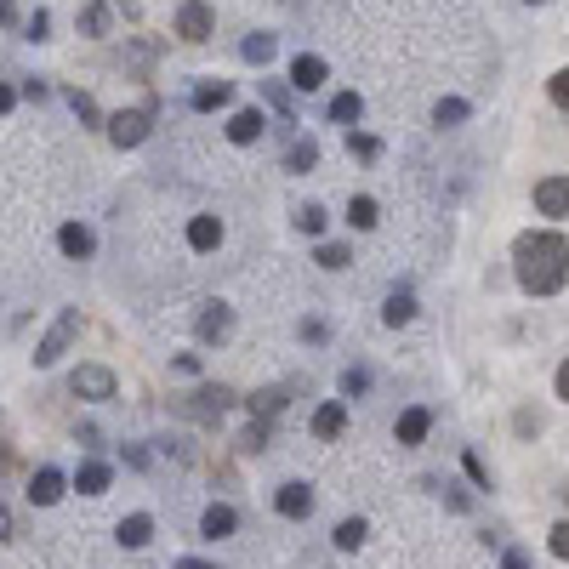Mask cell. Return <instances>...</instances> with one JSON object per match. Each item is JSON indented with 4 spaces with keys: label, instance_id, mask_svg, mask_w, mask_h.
I'll return each instance as SVG.
<instances>
[{
    "label": "cell",
    "instance_id": "obj_1",
    "mask_svg": "<svg viewBox=\"0 0 569 569\" xmlns=\"http://www.w3.org/2000/svg\"><path fill=\"white\" fill-rule=\"evenodd\" d=\"M513 262H518V285L530 297H558L564 280H569V240L541 228V234H518L513 245Z\"/></svg>",
    "mask_w": 569,
    "mask_h": 569
},
{
    "label": "cell",
    "instance_id": "obj_2",
    "mask_svg": "<svg viewBox=\"0 0 569 569\" xmlns=\"http://www.w3.org/2000/svg\"><path fill=\"white\" fill-rule=\"evenodd\" d=\"M74 336H80V308H63V313H57V325H52L46 336H40L34 365H40V370H46V365H57L63 353H69V342H74Z\"/></svg>",
    "mask_w": 569,
    "mask_h": 569
},
{
    "label": "cell",
    "instance_id": "obj_3",
    "mask_svg": "<svg viewBox=\"0 0 569 569\" xmlns=\"http://www.w3.org/2000/svg\"><path fill=\"white\" fill-rule=\"evenodd\" d=\"M149 120H154V103H142V109H120L109 120V142H114V149H137V142L149 137Z\"/></svg>",
    "mask_w": 569,
    "mask_h": 569
},
{
    "label": "cell",
    "instance_id": "obj_4",
    "mask_svg": "<svg viewBox=\"0 0 569 569\" xmlns=\"http://www.w3.org/2000/svg\"><path fill=\"white\" fill-rule=\"evenodd\" d=\"M69 393L74 398H92V405H103V398H114V370H103V365H80L69 376Z\"/></svg>",
    "mask_w": 569,
    "mask_h": 569
},
{
    "label": "cell",
    "instance_id": "obj_5",
    "mask_svg": "<svg viewBox=\"0 0 569 569\" xmlns=\"http://www.w3.org/2000/svg\"><path fill=\"white\" fill-rule=\"evenodd\" d=\"M211 29H217V17H211L205 0H182V6H177V34L182 40H194V46H200V40H211Z\"/></svg>",
    "mask_w": 569,
    "mask_h": 569
},
{
    "label": "cell",
    "instance_id": "obj_6",
    "mask_svg": "<svg viewBox=\"0 0 569 569\" xmlns=\"http://www.w3.org/2000/svg\"><path fill=\"white\" fill-rule=\"evenodd\" d=\"M535 211L541 217H569V177H541L535 182Z\"/></svg>",
    "mask_w": 569,
    "mask_h": 569
},
{
    "label": "cell",
    "instance_id": "obj_7",
    "mask_svg": "<svg viewBox=\"0 0 569 569\" xmlns=\"http://www.w3.org/2000/svg\"><path fill=\"white\" fill-rule=\"evenodd\" d=\"M234 530H240V513L228 507V501H211V507L200 513V535H205V541H228Z\"/></svg>",
    "mask_w": 569,
    "mask_h": 569
},
{
    "label": "cell",
    "instance_id": "obj_8",
    "mask_svg": "<svg viewBox=\"0 0 569 569\" xmlns=\"http://www.w3.org/2000/svg\"><path fill=\"white\" fill-rule=\"evenodd\" d=\"M57 250H63V257H74V262H86L92 250H97V234H92L86 222H63L57 228Z\"/></svg>",
    "mask_w": 569,
    "mask_h": 569
},
{
    "label": "cell",
    "instance_id": "obj_9",
    "mask_svg": "<svg viewBox=\"0 0 569 569\" xmlns=\"http://www.w3.org/2000/svg\"><path fill=\"white\" fill-rule=\"evenodd\" d=\"M325 57H313V52H297V57H290V86H297V92H319L325 86Z\"/></svg>",
    "mask_w": 569,
    "mask_h": 569
},
{
    "label": "cell",
    "instance_id": "obj_10",
    "mask_svg": "<svg viewBox=\"0 0 569 569\" xmlns=\"http://www.w3.org/2000/svg\"><path fill=\"white\" fill-rule=\"evenodd\" d=\"M273 507H280V518H308V513H313V490H308L302 478H290V484H280Z\"/></svg>",
    "mask_w": 569,
    "mask_h": 569
},
{
    "label": "cell",
    "instance_id": "obj_11",
    "mask_svg": "<svg viewBox=\"0 0 569 569\" xmlns=\"http://www.w3.org/2000/svg\"><path fill=\"white\" fill-rule=\"evenodd\" d=\"M63 490H69V478H63L57 467H40V473L29 478V501H34V507H57Z\"/></svg>",
    "mask_w": 569,
    "mask_h": 569
},
{
    "label": "cell",
    "instance_id": "obj_12",
    "mask_svg": "<svg viewBox=\"0 0 569 569\" xmlns=\"http://www.w3.org/2000/svg\"><path fill=\"white\" fill-rule=\"evenodd\" d=\"M200 342H228V330H234V308H228V302H211L205 313H200Z\"/></svg>",
    "mask_w": 569,
    "mask_h": 569
},
{
    "label": "cell",
    "instance_id": "obj_13",
    "mask_svg": "<svg viewBox=\"0 0 569 569\" xmlns=\"http://www.w3.org/2000/svg\"><path fill=\"white\" fill-rule=\"evenodd\" d=\"M262 132H268L262 109H240L234 120H228V142H240V149H250V142H262Z\"/></svg>",
    "mask_w": 569,
    "mask_h": 569
},
{
    "label": "cell",
    "instance_id": "obj_14",
    "mask_svg": "<svg viewBox=\"0 0 569 569\" xmlns=\"http://www.w3.org/2000/svg\"><path fill=\"white\" fill-rule=\"evenodd\" d=\"M342 427H348V405H342V398H330V405L313 410V438H325V445H330V438H342Z\"/></svg>",
    "mask_w": 569,
    "mask_h": 569
},
{
    "label": "cell",
    "instance_id": "obj_15",
    "mask_svg": "<svg viewBox=\"0 0 569 569\" xmlns=\"http://www.w3.org/2000/svg\"><path fill=\"white\" fill-rule=\"evenodd\" d=\"M393 433H398V445H421V438L433 433V410H427V405H410L405 416H398Z\"/></svg>",
    "mask_w": 569,
    "mask_h": 569
},
{
    "label": "cell",
    "instance_id": "obj_16",
    "mask_svg": "<svg viewBox=\"0 0 569 569\" xmlns=\"http://www.w3.org/2000/svg\"><path fill=\"white\" fill-rule=\"evenodd\" d=\"M114 484V467L109 461H80V473H74V490L80 495H103Z\"/></svg>",
    "mask_w": 569,
    "mask_h": 569
},
{
    "label": "cell",
    "instance_id": "obj_17",
    "mask_svg": "<svg viewBox=\"0 0 569 569\" xmlns=\"http://www.w3.org/2000/svg\"><path fill=\"white\" fill-rule=\"evenodd\" d=\"M188 103H194L200 114H211V109H228V103H234V86H228V80H200Z\"/></svg>",
    "mask_w": 569,
    "mask_h": 569
},
{
    "label": "cell",
    "instance_id": "obj_18",
    "mask_svg": "<svg viewBox=\"0 0 569 569\" xmlns=\"http://www.w3.org/2000/svg\"><path fill=\"white\" fill-rule=\"evenodd\" d=\"M188 245H194V250H217V245H222V217L200 211V217L188 222Z\"/></svg>",
    "mask_w": 569,
    "mask_h": 569
},
{
    "label": "cell",
    "instance_id": "obj_19",
    "mask_svg": "<svg viewBox=\"0 0 569 569\" xmlns=\"http://www.w3.org/2000/svg\"><path fill=\"white\" fill-rule=\"evenodd\" d=\"M114 541H120V546H132V553H137V546H149V541H154V518H149V513H132V518H120Z\"/></svg>",
    "mask_w": 569,
    "mask_h": 569
},
{
    "label": "cell",
    "instance_id": "obj_20",
    "mask_svg": "<svg viewBox=\"0 0 569 569\" xmlns=\"http://www.w3.org/2000/svg\"><path fill=\"white\" fill-rule=\"evenodd\" d=\"M359 114H365V97H359V92H336V97H330V120H336V125H348V132H353V125H359Z\"/></svg>",
    "mask_w": 569,
    "mask_h": 569
},
{
    "label": "cell",
    "instance_id": "obj_21",
    "mask_svg": "<svg viewBox=\"0 0 569 569\" xmlns=\"http://www.w3.org/2000/svg\"><path fill=\"white\" fill-rule=\"evenodd\" d=\"M348 222L359 228V234H370V228L382 222V211H376V200H370V194H353V200H348Z\"/></svg>",
    "mask_w": 569,
    "mask_h": 569
},
{
    "label": "cell",
    "instance_id": "obj_22",
    "mask_svg": "<svg viewBox=\"0 0 569 569\" xmlns=\"http://www.w3.org/2000/svg\"><path fill=\"white\" fill-rule=\"evenodd\" d=\"M416 319V297H410V290H393V297H388V308H382V325H410Z\"/></svg>",
    "mask_w": 569,
    "mask_h": 569
},
{
    "label": "cell",
    "instance_id": "obj_23",
    "mask_svg": "<svg viewBox=\"0 0 569 569\" xmlns=\"http://www.w3.org/2000/svg\"><path fill=\"white\" fill-rule=\"evenodd\" d=\"M313 165H319V142L297 137V142H290V154H285V172H313Z\"/></svg>",
    "mask_w": 569,
    "mask_h": 569
},
{
    "label": "cell",
    "instance_id": "obj_24",
    "mask_svg": "<svg viewBox=\"0 0 569 569\" xmlns=\"http://www.w3.org/2000/svg\"><path fill=\"white\" fill-rule=\"evenodd\" d=\"M365 535H370V524L365 518H342V524H336V546H342V553H353V546H365Z\"/></svg>",
    "mask_w": 569,
    "mask_h": 569
},
{
    "label": "cell",
    "instance_id": "obj_25",
    "mask_svg": "<svg viewBox=\"0 0 569 569\" xmlns=\"http://www.w3.org/2000/svg\"><path fill=\"white\" fill-rule=\"evenodd\" d=\"M273 46H280V40H273V34H245V46H240V57H245V63H262V69H268V57H273Z\"/></svg>",
    "mask_w": 569,
    "mask_h": 569
},
{
    "label": "cell",
    "instance_id": "obj_26",
    "mask_svg": "<svg viewBox=\"0 0 569 569\" xmlns=\"http://www.w3.org/2000/svg\"><path fill=\"white\" fill-rule=\"evenodd\" d=\"M467 114H473V109H467L461 97H438V109H433V125H461Z\"/></svg>",
    "mask_w": 569,
    "mask_h": 569
},
{
    "label": "cell",
    "instance_id": "obj_27",
    "mask_svg": "<svg viewBox=\"0 0 569 569\" xmlns=\"http://www.w3.org/2000/svg\"><path fill=\"white\" fill-rule=\"evenodd\" d=\"M80 29H86V34H109V6H103V0H92V6L80 12Z\"/></svg>",
    "mask_w": 569,
    "mask_h": 569
},
{
    "label": "cell",
    "instance_id": "obj_28",
    "mask_svg": "<svg viewBox=\"0 0 569 569\" xmlns=\"http://www.w3.org/2000/svg\"><path fill=\"white\" fill-rule=\"evenodd\" d=\"M348 154L353 160H376V154H382V142H376L370 132H348Z\"/></svg>",
    "mask_w": 569,
    "mask_h": 569
},
{
    "label": "cell",
    "instance_id": "obj_29",
    "mask_svg": "<svg viewBox=\"0 0 569 569\" xmlns=\"http://www.w3.org/2000/svg\"><path fill=\"white\" fill-rule=\"evenodd\" d=\"M63 97H69V109H74L80 120H86V125H97V120H103V114H97V103H92L86 92H80V86H69V92H63Z\"/></svg>",
    "mask_w": 569,
    "mask_h": 569
},
{
    "label": "cell",
    "instance_id": "obj_30",
    "mask_svg": "<svg viewBox=\"0 0 569 569\" xmlns=\"http://www.w3.org/2000/svg\"><path fill=\"white\" fill-rule=\"evenodd\" d=\"M262 92H268V103H273V109L285 114V125H297V103H290V92H280L273 80H262Z\"/></svg>",
    "mask_w": 569,
    "mask_h": 569
},
{
    "label": "cell",
    "instance_id": "obj_31",
    "mask_svg": "<svg viewBox=\"0 0 569 569\" xmlns=\"http://www.w3.org/2000/svg\"><path fill=\"white\" fill-rule=\"evenodd\" d=\"M297 228H302V234H325V205H302L297 211Z\"/></svg>",
    "mask_w": 569,
    "mask_h": 569
},
{
    "label": "cell",
    "instance_id": "obj_32",
    "mask_svg": "<svg viewBox=\"0 0 569 569\" xmlns=\"http://www.w3.org/2000/svg\"><path fill=\"white\" fill-rule=\"evenodd\" d=\"M365 388H370V370H359V365H353V370H342V393H348V398H359Z\"/></svg>",
    "mask_w": 569,
    "mask_h": 569
},
{
    "label": "cell",
    "instance_id": "obj_33",
    "mask_svg": "<svg viewBox=\"0 0 569 569\" xmlns=\"http://www.w3.org/2000/svg\"><path fill=\"white\" fill-rule=\"evenodd\" d=\"M319 268H348V245H319Z\"/></svg>",
    "mask_w": 569,
    "mask_h": 569
},
{
    "label": "cell",
    "instance_id": "obj_34",
    "mask_svg": "<svg viewBox=\"0 0 569 569\" xmlns=\"http://www.w3.org/2000/svg\"><path fill=\"white\" fill-rule=\"evenodd\" d=\"M546 92H553V103H558V109H569V69H558L553 80H546Z\"/></svg>",
    "mask_w": 569,
    "mask_h": 569
},
{
    "label": "cell",
    "instance_id": "obj_35",
    "mask_svg": "<svg viewBox=\"0 0 569 569\" xmlns=\"http://www.w3.org/2000/svg\"><path fill=\"white\" fill-rule=\"evenodd\" d=\"M546 546H553V553L569 564V518H564V524H553V535H546Z\"/></svg>",
    "mask_w": 569,
    "mask_h": 569
},
{
    "label": "cell",
    "instance_id": "obj_36",
    "mask_svg": "<svg viewBox=\"0 0 569 569\" xmlns=\"http://www.w3.org/2000/svg\"><path fill=\"white\" fill-rule=\"evenodd\" d=\"M461 467H467V478L478 484V490H490V473H484V461H478V456H461Z\"/></svg>",
    "mask_w": 569,
    "mask_h": 569
},
{
    "label": "cell",
    "instance_id": "obj_37",
    "mask_svg": "<svg viewBox=\"0 0 569 569\" xmlns=\"http://www.w3.org/2000/svg\"><path fill=\"white\" fill-rule=\"evenodd\" d=\"M24 29H29V40H46V29H52V17H46V12H34V17H29V24H24Z\"/></svg>",
    "mask_w": 569,
    "mask_h": 569
},
{
    "label": "cell",
    "instance_id": "obj_38",
    "mask_svg": "<svg viewBox=\"0 0 569 569\" xmlns=\"http://www.w3.org/2000/svg\"><path fill=\"white\" fill-rule=\"evenodd\" d=\"M262 445H268V421H257V427L245 433V450H262Z\"/></svg>",
    "mask_w": 569,
    "mask_h": 569
},
{
    "label": "cell",
    "instance_id": "obj_39",
    "mask_svg": "<svg viewBox=\"0 0 569 569\" xmlns=\"http://www.w3.org/2000/svg\"><path fill=\"white\" fill-rule=\"evenodd\" d=\"M325 336H330V330H325L319 319H302V342H325Z\"/></svg>",
    "mask_w": 569,
    "mask_h": 569
},
{
    "label": "cell",
    "instance_id": "obj_40",
    "mask_svg": "<svg viewBox=\"0 0 569 569\" xmlns=\"http://www.w3.org/2000/svg\"><path fill=\"white\" fill-rule=\"evenodd\" d=\"M558 398H564V405H569V359L558 365Z\"/></svg>",
    "mask_w": 569,
    "mask_h": 569
},
{
    "label": "cell",
    "instance_id": "obj_41",
    "mask_svg": "<svg viewBox=\"0 0 569 569\" xmlns=\"http://www.w3.org/2000/svg\"><path fill=\"white\" fill-rule=\"evenodd\" d=\"M177 569H222V564H205V558H177Z\"/></svg>",
    "mask_w": 569,
    "mask_h": 569
},
{
    "label": "cell",
    "instance_id": "obj_42",
    "mask_svg": "<svg viewBox=\"0 0 569 569\" xmlns=\"http://www.w3.org/2000/svg\"><path fill=\"white\" fill-rule=\"evenodd\" d=\"M12 103H17V92H12V86H0V114H12Z\"/></svg>",
    "mask_w": 569,
    "mask_h": 569
},
{
    "label": "cell",
    "instance_id": "obj_43",
    "mask_svg": "<svg viewBox=\"0 0 569 569\" xmlns=\"http://www.w3.org/2000/svg\"><path fill=\"white\" fill-rule=\"evenodd\" d=\"M501 569H530V564H524V553H507V558H501Z\"/></svg>",
    "mask_w": 569,
    "mask_h": 569
},
{
    "label": "cell",
    "instance_id": "obj_44",
    "mask_svg": "<svg viewBox=\"0 0 569 569\" xmlns=\"http://www.w3.org/2000/svg\"><path fill=\"white\" fill-rule=\"evenodd\" d=\"M12 17H17V12H12V0H0V24H12Z\"/></svg>",
    "mask_w": 569,
    "mask_h": 569
},
{
    "label": "cell",
    "instance_id": "obj_45",
    "mask_svg": "<svg viewBox=\"0 0 569 569\" xmlns=\"http://www.w3.org/2000/svg\"><path fill=\"white\" fill-rule=\"evenodd\" d=\"M6 530H12V518H6V507H0V541H6Z\"/></svg>",
    "mask_w": 569,
    "mask_h": 569
},
{
    "label": "cell",
    "instance_id": "obj_46",
    "mask_svg": "<svg viewBox=\"0 0 569 569\" xmlns=\"http://www.w3.org/2000/svg\"><path fill=\"white\" fill-rule=\"evenodd\" d=\"M530 6H541V0H530Z\"/></svg>",
    "mask_w": 569,
    "mask_h": 569
}]
</instances>
